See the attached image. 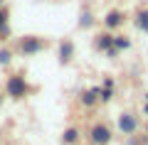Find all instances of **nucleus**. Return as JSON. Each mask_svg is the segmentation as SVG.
<instances>
[{"label":"nucleus","mask_w":148,"mask_h":145,"mask_svg":"<svg viewBox=\"0 0 148 145\" xmlns=\"http://www.w3.org/2000/svg\"><path fill=\"white\" fill-rule=\"evenodd\" d=\"M32 91H35V86L27 81V76L22 71L10 74V76L5 79V86H3V93H5L10 101H22V99H27Z\"/></svg>","instance_id":"obj_1"},{"label":"nucleus","mask_w":148,"mask_h":145,"mask_svg":"<svg viewBox=\"0 0 148 145\" xmlns=\"http://www.w3.org/2000/svg\"><path fill=\"white\" fill-rule=\"evenodd\" d=\"M49 47V39L42 35H22L15 42V54L17 57H37Z\"/></svg>","instance_id":"obj_2"},{"label":"nucleus","mask_w":148,"mask_h":145,"mask_svg":"<svg viewBox=\"0 0 148 145\" xmlns=\"http://www.w3.org/2000/svg\"><path fill=\"white\" fill-rule=\"evenodd\" d=\"M86 140H89V145H109L111 140H114V130H111L109 123L96 120L89 128V133H86Z\"/></svg>","instance_id":"obj_3"},{"label":"nucleus","mask_w":148,"mask_h":145,"mask_svg":"<svg viewBox=\"0 0 148 145\" xmlns=\"http://www.w3.org/2000/svg\"><path fill=\"white\" fill-rule=\"evenodd\" d=\"M94 49L99 54H106L109 59H116V52H114V32H109V30H101L99 35L94 37Z\"/></svg>","instance_id":"obj_4"},{"label":"nucleus","mask_w":148,"mask_h":145,"mask_svg":"<svg viewBox=\"0 0 148 145\" xmlns=\"http://www.w3.org/2000/svg\"><path fill=\"white\" fill-rule=\"evenodd\" d=\"M138 125H141V120H138V116L133 113V111H123V113H119L116 128H119L121 135H136L138 133Z\"/></svg>","instance_id":"obj_5"},{"label":"nucleus","mask_w":148,"mask_h":145,"mask_svg":"<svg viewBox=\"0 0 148 145\" xmlns=\"http://www.w3.org/2000/svg\"><path fill=\"white\" fill-rule=\"evenodd\" d=\"M126 20H128V17H126V12H123V10H119V7H114V10H109V12L104 15V20H101V22H104V30L116 32V30H121V27L126 25Z\"/></svg>","instance_id":"obj_6"},{"label":"nucleus","mask_w":148,"mask_h":145,"mask_svg":"<svg viewBox=\"0 0 148 145\" xmlns=\"http://www.w3.org/2000/svg\"><path fill=\"white\" fill-rule=\"evenodd\" d=\"M74 54H77L74 42L69 39V37L59 39V44H57V59H59V64H62V67H69V64L74 62Z\"/></svg>","instance_id":"obj_7"},{"label":"nucleus","mask_w":148,"mask_h":145,"mask_svg":"<svg viewBox=\"0 0 148 145\" xmlns=\"http://www.w3.org/2000/svg\"><path fill=\"white\" fill-rule=\"evenodd\" d=\"M79 103L84 108H94L99 103V86H89V88H82L79 91Z\"/></svg>","instance_id":"obj_8"},{"label":"nucleus","mask_w":148,"mask_h":145,"mask_svg":"<svg viewBox=\"0 0 148 145\" xmlns=\"http://www.w3.org/2000/svg\"><path fill=\"white\" fill-rule=\"evenodd\" d=\"M114 91H116V84H114L111 76H106L104 84L99 86V103H109V101L114 99Z\"/></svg>","instance_id":"obj_9"},{"label":"nucleus","mask_w":148,"mask_h":145,"mask_svg":"<svg viewBox=\"0 0 148 145\" xmlns=\"http://www.w3.org/2000/svg\"><path fill=\"white\" fill-rule=\"evenodd\" d=\"M10 39V10L5 7H0V42L5 44Z\"/></svg>","instance_id":"obj_10"},{"label":"nucleus","mask_w":148,"mask_h":145,"mask_svg":"<svg viewBox=\"0 0 148 145\" xmlns=\"http://www.w3.org/2000/svg\"><path fill=\"white\" fill-rule=\"evenodd\" d=\"M79 140H82V130L77 128V125L64 128V133H62V145H77Z\"/></svg>","instance_id":"obj_11"},{"label":"nucleus","mask_w":148,"mask_h":145,"mask_svg":"<svg viewBox=\"0 0 148 145\" xmlns=\"http://www.w3.org/2000/svg\"><path fill=\"white\" fill-rule=\"evenodd\" d=\"M133 25H136V30H138V32L148 35V7H141V10H136V15H133Z\"/></svg>","instance_id":"obj_12"},{"label":"nucleus","mask_w":148,"mask_h":145,"mask_svg":"<svg viewBox=\"0 0 148 145\" xmlns=\"http://www.w3.org/2000/svg\"><path fill=\"white\" fill-rule=\"evenodd\" d=\"M15 57H17V54H15V47L0 44V67H3V69H5V67H10Z\"/></svg>","instance_id":"obj_13"},{"label":"nucleus","mask_w":148,"mask_h":145,"mask_svg":"<svg viewBox=\"0 0 148 145\" xmlns=\"http://www.w3.org/2000/svg\"><path fill=\"white\" fill-rule=\"evenodd\" d=\"M94 22H96L94 12H91L89 7H84V10L79 12V22H77V25H79V30H91V27H94Z\"/></svg>","instance_id":"obj_14"},{"label":"nucleus","mask_w":148,"mask_h":145,"mask_svg":"<svg viewBox=\"0 0 148 145\" xmlns=\"http://www.w3.org/2000/svg\"><path fill=\"white\" fill-rule=\"evenodd\" d=\"M126 49H131V39H128L126 35H119V32H114V52L121 54V52H126Z\"/></svg>","instance_id":"obj_15"},{"label":"nucleus","mask_w":148,"mask_h":145,"mask_svg":"<svg viewBox=\"0 0 148 145\" xmlns=\"http://www.w3.org/2000/svg\"><path fill=\"white\" fill-rule=\"evenodd\" d=\"M3 101H5V93H3V88H0V108H3Z\"/></svg>","instance_id":"obj_16"},{"label":"nucleus","mask_w":148,"mask_h":145,"mask_svg":"<svg viewBox=\"0 0 148 145\" xmlns=\"http://www.w3.org/2000/svg\"><path fill=\"white\" fill-rule=\"evenodd\" d=\"M0 7H5V0H0Z\"/></svg>","instance_id":"obj_17"},{"label":"nucleus","mask_w":148,"mask_h":145,"mask_svg":"<svg viewBox=\"0 0 148 145\" xmlns=\"http://www.w3.org/2000/svg\"><path fill=\"white\" fill-rule=\"evenodd\" d=\"M146 103H148V93H146Z\"/></svg>","instance_id":"obj_18"}]
</instances>
